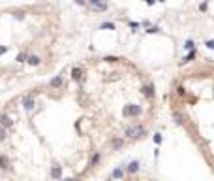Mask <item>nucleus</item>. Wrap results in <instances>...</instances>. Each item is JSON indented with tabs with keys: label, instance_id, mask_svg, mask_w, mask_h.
I'll list each match as a JSON object with an SVG mask.
<instances>
[{
	"label": "nucleus",
	"instance_id": "a211bd4d",
	"mask_svg": "<svg viewBox=\"0 0 214 181\" xmlns=\"http://www.w3.org/2000/svg\"><path fill=\"white\" fill-rule=\"evenodd\" d=\"M184 47L192 51V49H194V41H192V40H188V41H186V45H184Z\"/></svg>",
	"mask_w": 214,
	"mask_h": 181
},
{
	"label": "nucleus",
	"instance_id": "6e6552de",
	"mask_svg": "<svg viewBox=\"0 0 214 181\" xmlns=\"http://www.w3.org/2000/svg\"><path fill=\"white\" fill-rule=\"evenodd\" d=\"M122 176H124V168H122V166L115 168V172H113V179H122Z\"/></svg>",
	"mask_w": 214,
	"mask_h": 181
},
{
	"label": "nucleus",
	"instance_id": "0eeeda50",
	"mask_svg": "<svg viewBox=\"0 0 214 181\" xmlns=\"http://www.w3.org/2000/svg\"><path fill=\"white\" fill-rule=\"evenodd\" d=\"M60 85H62V75H56L55 79H51V81H49V87H53V89L60 87Z\"/></svg>",
	"mask_w": 214,
	"mask_h": 181
},
{
	"label": "nucleus",
	"instance_id": "f8f14e48",
	"mask_svg": "<svg viewBox=\"0 0 214 181\" xmlns=\"http://www.w3.org/2000/svg\"><path fill=\"white\" fill-rule=\"evenodd\" d=\"M28 62H30L32 66H38V64H40V57H36V55H30V57H28Z\"/></svg>",
	"mask_w": 214,
	"mask_h": 181
},
{
	"label": "nucleus",
	"instance_id": "2eb2a0df",
	"mask_svg": "<svg viewBox=\"0 0 214 181\" xmlns=\"http://www.w3.org/2000/svg\"><path fill=\"white\" fill-rule=\"evenodd\" d=\"M71 75H73V79H79V78H81V70H79V68H73Z\"/></svg>",
	"mask_w": 214,
	"mask_h": 181
},
{
	"label": "nucleus",
	"instance_id": "bb28decb",
	"mask_svg": "<svg viewBox=\"0 0 214 181\" xmlns=\"http://www.w3.org/2000/svg\"><path fill=\"white\" fill-rule=\"evenodd\" d=\"M64 181H77V179H73V177H70V179H64Z\"/></svg>",
	"mask_w": 214,
	"mask_h": 181
},
{
	"label": "nucleus",
	"instance_id": "9b49d317",
	"mask_svg": "<svg viewBox=\"0 0 214 181\" xmlns=\"http://www.w3.org/2000/svg\"><path fill=\"white\" fill-rule=\"evenodd\" d=\"M143 94H145V96H152V94H154V89H152L150 85L143 87Z\"/></svg>",
	"mask_w": 214,
	"mask_h": 181
},
{
	"label": "nucleus",
	"instance_id": "4468645a",
	"mask_svg": "<svg viewBox=\"0 0 214 181\" xmlns=\"http://www.w3.org/2000/svg\"><path fill=\"white\" fill-rule=\"evenodd\" d=\"M6 138H8V132H6V128L0 127V142H4Z\"/></svg>",
	"mask_w": 214,
	"mask_h": 181
},
{
	"label": "nucleus",
	"instance_id": "1a4fd4ad",
	"mask_svg": "<svg viewBox=\"0 0 214 181\" xmlns=\"http://www.w3.org/2000/svg\"><path fill=\"white\" fill-rule=\"evenodd\" d=\"M0 168H2V170H8V168H10V161H8V157L0 155Z\"/></svg>",
	"mask_w": 214,
	"mask_h": 181
},
{
	"label": "nucleus",
	"instance_id": "f257e3e1",
	"mask_svg": "<svg viewBox=\"0 0 214 181\" xmlns=\"http://www.w3.org/2000/svg\"><path fill=\"white\" fill-rule=\"evenodd\" d=\"M145 134V127H141V124H132V127H128L124 130V136L130 138V140H135V138H141Z\"/></svg>",
	"mask_w": 214,
	"mask_h": 181
},
{
	"label": "nucleus",
	"instance_id": "f3484780",
	"mask_svg": "<svg viewBox=\"0 0 214 181\" xmlns=\"http://www.w3.org/2000/svg\"><path fill=\"white\" fill-rule=\"evenodd\" d=\"M25 59H26V53H19L17 55V60L19 62H25Z\"/></svg>",
	"mask_w": 214,
	"mask_h": 181
},
{
	"label": "nucleus",
	"instance_id": "a878e982",
	"mask_svg": "<svg viewBox=\"0 0 214 181\" xmlns=\"http://www.w3.org/2000/svg\"><path fill=\"white\" fill-rule=\"evenodd\" d=\"M85 2H87V0H75V4H81V6H83Z\"/></svg>",
	"mask_w": 214,
	"mask_h": 181
},
{
	"label": "nucleus",
	"instance_id": "9d476101",
	"mask_svg": "<svg viewBox=\"0 0 214 181\" xmlns=\"http://www.w3.org/2000/svg\"><path fill=\"white\" fill-rule=\"evenodd\" d=\"M122 145H124V140H113V142H111V147H113V149H120Z\"/></svg>",
	"mask_w": 214,
	"mask_h": 181
},
{
	"label": "nucleus",
	"instance_id": "aec40b11",
	"mask_svg": "<svg viewBox=\"0 0 214 181\" xmlns=\"http://www.w3.org/2000/svg\"><path fill=\"white\" fill-rule=\"evenodd\" d=\"M105 60H107V62H117L118 59H117V57H109V55H107V57H105Z\"/></svg>",
	"mask_w": 214,
	"mask_h": 181
},
{
	"label": "nucleus",
	"instance_id": "7ed1b4c3",
	"mask_svg": "<svg viewBox=\"0 0 214 181\" xmlns=\"http://www.w3.org/2000/svg\"><path fill=\"white\" fill-rule=\"evenodd\" d=\"M34 106H36V100H34V94H26L25 98H23V108H25V111H30L34 109Z\"/></svg>",
	"mask_w": 214,
	"mask_h": 181
},
{
	"label": "nucleus",
	"instance_id": "ddd939ff",
	"mask_svg": "<svg viewBox=\"0 0 214 181\" xmlns=\"http://www.w3.org/2000/svg\"><path fill=\"white\" fill-rule=\"evenodd\" d=\"M53 177L60 179V166H55V168H53Z\"/></svg>",
	"mask_w": 214,
	"mask_h": 181
},
{
	"label": "nucleus",
	"instance_id": "393cba45",
	"mask_svg": "<svg viewBox=\"0 0 214 181\" xmlns=\"http://www.w3.org/2000/svg\"><path fill=\"white\" fill-rule=\"evenodd\" d=\"M6 51H8V47H2V45H0V55H2V53H6Z\"/></svg>",
	"mask_w": 214,
	"mask_h": 181
},
{
	"label": "nucleus",
	"instance_id": "423d86ee",
	"mask_svg": "<svg viewBox=\"0 0 214 181\" xmlns=\"http://www.w3.org/2000/svg\"><path fill=\"white\" fill-rule=\"evenodd\" d=\"M139 162L137 161H132L130 164H128V172H130V173H135V172H139Z\"/></svg>",
	"mask_w": 214,
	"mask_h": 181
},
{
	"label": "nucleus",
	"instance_id": "f03ea898",
	"mask_svg": "<svg viewBox=\"0 0 214 181\" xmlns=\"http://www.w3.org/2000/svg\"><path fill=\"white\" fill-rule=\"evenodd\" d=\"M124 117H137L141 113V106H137V104H128V106H124Z\"/></svg>",
	"mask_w": 214,
	"mask_h": 181
},
{
	"label": "nucleus",
	"instance_id": "39448f33",
	"mask_svg": "<svg viewBox=\"0 0 214 181\" xmlns=\"http://www.w3.org/2000/svg\"><path fill=\"white\" fill-rule=\"evenodd\" d=\"M0 127H4V128H10L11 127V119L8 115H0Z\"/></svg>",
	"mask_w": 214,
	"mask_h": 181
},
{
	"label": "nucleus",
	"instance_id": "5701e85b",
	"mask_svg": "<svg viewBox=\"0 0 214 181\" xmlns=\"http://www.w3.org/2000/svg\"><path fill=\"white\" fill-rule=\"evenodd\" d=\"M154 142H156V143H160V142H162V136H160V134H156V136H154Z\"/></svg>",
	"mask_w": 214,
	"mask_h": 181
},
{
	"label": "nucleus",
	"instance_id": "412c9836",
	"mask_svg": "<svg viewBox=\"0 0 214 181\" xmlns=\"http://www.w3.org/2000/svg\"><path fill=\"white\" fill-rule=\"evenodd\" d=\"M192 59H194V51H192V53H190V55H188V57H186V59H184L182 62H188V60H192Z\"/></svg>",
	"mask_w": 214,
	"mask_h": 181
},
{
	"label": "nucleus",
	"instance_id": "20e7f679",
	"mask_svg": "<svg viewBox=\"0 0 214 181\" xmlns=\"http://www.w3.org/2000/svg\"><path fill=\"white\" fill-rule=\"evenodd\" d=\"M90 2H92V10H94V11L107 10V2H105V0H90Z\"/></svg>",
	"mask_w": 214,
	"mask_h": 181
},
{
	"label": "nucleus",
	"instance_id": "4be33fe9",
	"mask_svg": "<svg viewBox=\"0 0 214 181\" xmlns=\"http://www.w3.org/2000/svg\"><path fill=\"white\" fill-rule=\"evenodd\" d=\"M207 47H209V49H212V47H214V41L209 40V41H207Z\"/></svg>",
	"mask_w": 214,
	"mask_h": 181
},
{
	"label": "nucleus",
	"instance_id": "b1692460",
	"mask_svg": "<svg viewBox=\"0 0 214 181\" xmlns=\"http://www.w3.org/2000/svg\"><path fill=\"white\" fill-rule=\"evenodd\" d=\"M175 119H177L178 124H182V117H180V115H175Z\"/></svg>",
	"mask_w": 214,
	"mask_h": 181
},
{
	"label": "nucleus",
	"instance_id": "6ab92c4d",
	"mask_svg": "<svg viewBox=\"0 0 214 181\" xmlns=\"http://www.w3.org/2000/svg\"><path fill=\"white\" fill-rule=\"evenodd\" d=\"M98 161H100V155H98V153H96V155L92 157V166H94V164H98Z\"/></svg>",
	"mask_w": 214,
	"mask_h": 181
},
{
	"label": "nucleus",
	"instance_id": "dca6fc26",
	"mask_svg": "<svg viewBox=\"0 0 214 181\" xmlns=\"http://www.w3.org/2000/svg\"><path fill=\"white\" fill-rule=\"evenodd\" d=\"M102 29H109V30H113V29H115V25H113V23H103V25H102Z\"/></svg>",
	"mask_w": 214,
	"mask_h": 181
}]
</instances>
